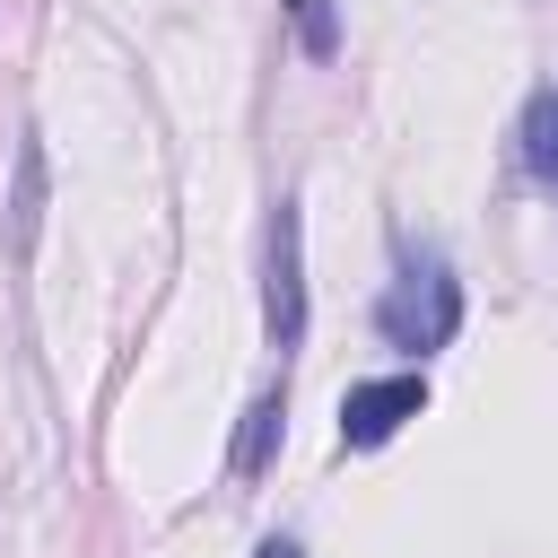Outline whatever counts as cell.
Here are the masks:
<instances>
[{"label":"cell","instance_id":"obj_1","mask_svg":"<svg viewBox=\"0 0 558 558\" xmlns=\"http://www.w3.org/2000/svg\"><path fill=\"white\" fill-rule=\"evenodd\" d=\"M375 331L392 340V349H410V357H427V349H453V331H462V279L436 262V253H418L392 288H384V305H375Z\"/></svg>","mask_w":558,"mask_h":558},{"label":"cell","instance_id":"obj_2","mask_svg":"<svg viewBox=\"0 0 558 558\" xmlns=\"http://www.w3.org/2000/svg\"><path fill=\"white\" fill-rule=\"evenodd\" d=\"M418 410H427V375H375V384H349V392H340V445H349V453H375V445H392Z\"/></svg>","mask_w":558,"mask_h":558},{"label":"cell","instance_id":"obj_3","mask_svg":"<svg viewBox=\"0 0 558 558\" xmlns=\"http://www.w3.org/2000/svg\"><path fill=\"white\" fill-rule=\"evenodd\" d=\"M262 314H270L279 349L305 340V218H296V201L270 209V288H262Z\"/></svg>","mask_w":558,"mask_h":558},{"label":"cell","instance_id":"obj_4","mask_svg":"<svg viewBox=\"0 0 558 558\" xmlns=\"http://www.w3.org/2000/svg\"><path fill=\"white\" fill-rule=\"evenodd\" d=\"M279 436H288V401H279V392H262V401L244 410V436H235V480H262V471H270V453H279Z\"/></svg>","mask_w":558,"mask_h":558},{"label":"cell","instance_id":"obj_5","mask_svg":"<svg viewBox=\"0 0 558 558\" xmlns=\"http://www.w3.org/2000/svg\"><path fill=\"white\" fill-rule=\"evenodd\" d=\"M523 166H532V183H549L558 192V87H541L532 105H523Z\"/></svg>","mask_w":558,"mask_h":558},{"label":"cell","instance_id":"obj_6","mask_svg":"<svg viewBox=\"0 0 558 558\" xmlns=\"http://www.w3.org/2000/svg\"><path fill=\"white\" fill-rule=\"evenodd\" d=\"M35 218H44V140L26 131V140H17V192H9V235H17V253L35 244Z\"/></svg>","mask_w":558,"mask_h":558},{"label":"cell","instance_id":"obj_7","mask_svg":"<svg viewBox=\"0 0 558 558\" xmlns=\"http://www.w3.org/2000/svg\"><path fill=\"white\" fill-rule=\"evenodd\" d=\"M288 17H296V44H305L314 61L340 52V17H331V0H288Z\"/></svg>","mask_w":558,"mask_h":558},{"label":"cell","instance_id":"obj_8","mask_svg":"<svg viewBox=\"0 0 558 558\" xmlns=\"http://www.w3.org/2000/svg\"><path fill=\"white\" fill-rule=\"evenodd\" d=\"M253 558H305V549H296V541H262Z\"/></svg>","mask_w":558,"mask_h":558}]
</instances>
